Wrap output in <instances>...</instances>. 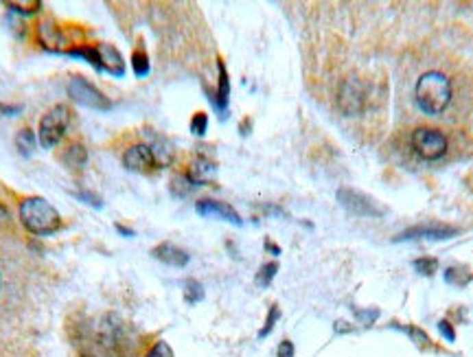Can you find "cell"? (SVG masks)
Returning a JSON list of instances; mask_svg holds the SVG:
<instances>
[{
	"label": "cell",
	"instance_id": "obj_1",
	"mask_svg": "<svg viewBox=\"0 0 473 357\" xmlns=\"http://www.w3.org/2000/svg\"><path fill=\"white\" fill-rule=\"evenodd\" d=\"M416 103L425 114L438 116L445 112L449 101H452V82L441 71H430L419 77L414 88Z\"/></svg>",
	"mask_w": 473,
	"mask_h": 357
},
{
	"label": "cell",
	"instance_id": "obj_2",
	"mask_svg": "<svg viewBox=\"0 0 473 357\" xmlns=\"http://www.w3.org/2000/svg\"><path fill=\"white\" fill-rule=\"evenodd\" d=\"M20 221L29 232L40 237H47L62 228V217L51 202L44 197H27L20 204Z\"/></svg>",
	"mask_w": 473,
	"mask_h": 357
},
{
	"label": "cell",
	"instance_id": "obj_3",
	"mask_svg": "<svg viewBox=\"0 0 473 357\" xmlns=\"http://www.w3.org/2000/svg\"><path fill=\"white\" fill-rule=\"evenodd\" d=\"M69 123H71V110L64 103L51 108L47 114L40 121V145L44 149H53L55 145H60L62 138L69 132Z\"/></svg>",
	"mask_w": 473,
	"mask_h": 357
},
{
	"label": "cell",
	"instance_id": "obj_4",
	"mask_svg": "<svg viewBox=\"0 0 473 357\" xmlns=\"http://www.w3.org/2000/svg\"><path fill=\"white\" fill-rule=\"evenodd\" d=\"M410 143L423 160H438L447 151V136L436 127H416Z\"/></svg>",
	"mask_w": 473,
	"mask_h": 357
},
{
	"label": "cell",
	"instance_id": "obj_5",
	"mask_svg": "<svg viewBox=\"0 0 473 357\" xmlns=\"http://www.w3.org/2000/svg\"><path fill=\"white\" fill-rule=\"evenodd\" d=\"M69 95L73 101H77L79 106L90 108V110H99V112H108L112 110V101L99 90L97 86H93L84 77H73L69 82Z\"/></svg>",
	"mask_w": 473,
	"mask_h": 357
},
{
	"label": "cell",
	"instance_id": "obj_6",
	"mask_svg": "<svg viewBox=\"0 0 473 357\" xmlns=\"http://www.w3.org/2000/svg\"><path fill=\"white\" fill-rule=\"evenodd\" d=\"M337 199H340L348 213L359 217H381L386 213V208H381L373 197H368L362 191H355V188H340Z\"/></svg>",
	"mask_w": 473,
	"mask_h": 357
},
{
	"label": "cell",
	"instance_id": "obj_7",
	"mask_svg": "<svg viewBox=\"0 0 473 357\" xmlns=\"http://www.w3.org/2000/svg\"><path fill=\"white\" fill-rule=\"evenodd\" d=\"M337 103H340V110L348 116H355L364 110L366 106V86L357 79V77H351L342 84L340 97H337Z\"/></svg>",
	"mask_w": 473,
	"mask_h": 357
},
{
	"label": "cell",
	"instance_id": "obj_8",
	"mask_svg": "<svg viewBox=\"0 0 473 357\" xmlns=\"http://www.w3.org/2000/svg\"><path fill=\"white\" fill-rule=\"evenodd\" d=\"M458 235V228L445 226V224H423V226H412L403 230L394 241H410V239H452Z\"/></svg>",
	"mask_w": 473,
	"mask_h": 357
},
{
	"label": "cell",
	"instance_id": "obj_9",
	"mask_svg": "<svg viewBox=\"0 0 473 357\" xmlns=\"http://www.w3.org/2000/svg\"><path fill=\"white\" fill-rule=\"evenodd\" d=\"M123 164L128 167L130 171H149L156 167L154 160V153L147 147V143H138V145H132V147L123 153Z\"/></svg>",
	"mask_w": 473,
	"mask_h": 357
},
{
	"label": "cell",
	"instance_id": "obj_10",
	"mask_svg": "<svg viewBox=\"0 0 473 357\" xmlns=\"http://www.w3.org/2000/svg\"><path fill=\"white\" fill-rule=\"evenodd\" d=\"M195 208L202 217H219L223 221H230V224H234V226L243 224L239 213H236V210L226 202H217V199H202V202H197Z\"/></svg>",
	"mask_w": 473,
	"mask_h": 357
},
{
	"label": "cell",
	"instance_id": "obj_11",
	"mask_svg": "<svg viewBox=\"0 0 473 357\" xmlns=\"http://www.w3.org/2000/svg\"><path fill=\"white\" fill-rule=\"evenodd\" d=\"M99 55H101V71H108L110 75H114V77L125 75V64H123L121 53L112 47V44H101Z\"/></svg>",
	"mask_w": 473,
	"mask_h": 357
},
{
	"label": "cell",
	"instance_id": "obj_12",
	"mask_svg": "<svg viewBox=\"0 0 473 357\" xmlns=\"http://www.w3.org/2000/svg\"><path fill=\"white\" fill-rule=\"evenodd\" d=\"M151 254L156 256L158 261H162L167 265H173V267H184L189 263V254L182 250V248H178V245L173 243H160V245H156V248L151 250Z\"/></svg>",
	"mask_w": 473,
	"mask_h": 357
},
{
	"label": "cell",
	"instance_id": "obj_13",
	"mask_svg": "<svg viewBox=\"0 0 473 357\" xmlns=\"http://www.w3.org/2000/svg\"><path fill=\"white\" fill-rule=\"evenodd\" d=\"M215 164H213L210 160L206 158H195L193 164H191V169H189V180L193 182V184H208L210 180H215Z\"/></svg>",
	"mask_w": 473,
	"mask_h": 357
},
{
	"label": "cell",
	"instance_id": "obj_14",
	"mask_svg": "<svg viewBox=\"0 0 473 357\" xmlns=\"http://www.w3.org/2000/svg\"><path fill=\"white\" fill-rule=\"evenodd\" d=\"M147 147H149L151 153H154L156 164L167 167L169 162L173 160V147H171V143H169L165 136H160V134H151V140L147 143Z\"/></svg>",
	"mask_w": 473,
	"mask_h": 357
},
{
	"label": "cell",
	"instance_id": "obj_15",
	"mask_svg": "<svg viewBox=\"0 0 473 357\" xmlns=\"http://www.w3.org/2000/svg\"><path fill=\"white\" fill-rule=\"evenodd\" d=\"M228 97H230V82H228V73L223 69V64L219 62V88H217V97L213 99V103H215L221 112L228 108Z\"/></svg>",
	"mask_w": 473,
	"mask_h": 357
},
{
	"label": "cell",
	"instance_id": "obj_16",
	"mask_svg": "<svg viewBox=\"0 0 473 357\" xmlns=\"http://www.w3.org/2000/svg\"><path fill=\"white\" fill-rule=\"evenodd\" d=\"M38 33H40V42H42L44 49L58 51V44H62V36H60V31L51 25V22H42Z\"/></svg>",
	"mask_w": 473,
	"mask_h": 357
},
{
	"label": "cell",
	"instance_id": "obj_17",
	"mask_svg": "<svg viewBox=\"0 0 473 357\" xmlns=\"http://www.w3.org/2000/svg\"><path fill=\"white\" fill-rule=\"evenodd\" d=\"M66 164L71 167V169H82V167L86 164L88 160V151L82 143H73L69 149H66V156H64Z\"/></svg>",
	"mask_w": 473,
	"mask_h": 357
},
{
	"label": "cell",
	"instance_id": "obj_18",
	"mask_svg": "<svg viewBox=\"0 0 473 357\" xmlns=\"http://www.w3.org/2000/svg\"><path fill=\"white\" fill-rule=\"evenodd\" d=\"M473 274L467 270V267H449V270L445 272V281L449 285H456V287H465L471 283Z\"/></svg>",
	"mask_w": 473,
	"mask_h": 357
},
{
	"label": "cell",
	"instance_id": "obj_19",
	"mask_svg": "<svg viewBox=\"0 0 473 357\" xmlns=\"http://www.w3.org/2000/svg\"><path fill=\"white\" fill-rule=\"evenodd\" d=\"M16 145H18V149H20L22 156H31L33 149H36V134H33L29 127L20 130L18 136H16Z\"/></svg>",
	"mask_w": 473,
	"mask_h": 357
},
{
	"label": "cell",
	"instance_id": "obj_20",
	"mask_svg": "<svg viewBox=\"0 0 473 357\" xmlns=\"http://www.w3.org/2000/svg\"><path fill=\"white\" fill-rule=\"evenodd\" d=\"M202 298H204V287H202V283L193 281V278H189L184 283V300L189 305H195Z\"/></svg>",
	"mask_w": 473,
	"mask_h": 357
},
{
	"label": "cell",
	"instance_id": "obj_21",
	"mask_svg": "<svg viewBox=\"0 0 473 357\" xmlns=\"http://www.w3.org/2000/svg\"><path fill=\"white\" fill-rule=\"evenodd\" d=\"M132 69L136 73V77H147L149 75V60L143 51H136L132 55Z\"/></svg>",
	"mask_w": 473,
	"mask_h": 357
},
{
	"label": "cell",
	"instance_id": "obj_22",
	"mask_svg": "<svg viewBox=\"0 0 473 357\" xmlns=\"http://www.w3.org/2000/svg\"><path fill=\"white\" fill-rule=\"evenodd\" d=\"M276 272H278V265L276 263H265L261 270H258V274H256V285L258 287H267L269 283H272V278L276 276Z\"/></svg>",
	"mask_w": 473,
	"mask_h": 357
},
{
	"label": "cell",
	"instance_id": "obj_23",
	"mask_svg": "<svg viewBox=\"0 0 473 357\" xmlns=\"http://www.w3.org/2000/svg\"><path fill=\"white\" fill-rule=\"evenodd\" d=\"M414 270L419 272V274L432 276L434 272H438V261H436V259H427V256H423V259H416V261H414Z\"/></svg>",
	"mask_w": 473,
	"mask_h": 357
},
{
	"label": "cell",
	"instance_id": "obj_24",
	"mask_svg": "<svg viewBox=\"0 0 473 357\" xmlns=\"http://www.w3.org/2000/svg\"><path fill=\"white\" fill-rule=\"evenodd\" d=\"M206 127H208V116L204 112H197L193 116V121H191V132H193L195 136H204Z\"/></svg>",
	"mask_w": 473,
	"mask_h": 357
},
{
	"label": "cell",
	"instance_id": "obj_25",
	"mask_svg": "<svg viewBox=\"0 0 473 357\" xmlns=\"http://www.w3.org/2000/svg\"><path fill=\"white\" fill-rule=\"evenodd\" d=\"M280 318V309L274 305L272 309H269V314H267V320H265V327L258 331V338H265V336H269V331L274 329V322Z\"/></svg>",
	"mask_w": 473,
	"mask_h": 357
},
{
	"label": "cell",
	"instance_id": "obj_26",
	"mask_svg": "<svg viewBox=\"0 0 473 357\" xmlns=\"http://www.w3.org/2000/svg\"><path fill=\"white\" fill-rule=\"evenodd\" d=\"M189 184H193V182H191L186 175H180V177H175V180H173L171 188H173V193H175V195L184 197V195L191 191V186H189Z\"/></svg>",
	"mask_w": 473,
	"mask_h": 357
},
{
	"label": "cell",
	"instance_id": "obj_27",
	"mask_svg": "<svg viewBox=\"0 0 473 357\" xmlns=\"http://www.w3.org/2000/svg\"><path fill=\"white\" fill-rule=\"evenodd\" d=\"M147 357H173V351L167 342H156L154 347L149 349Z\"/></svg>",
	"mask_w": 473,
	"mask_h": 357
},
{
	"label": "cell",
	"instance_id": "obj_28",
	"mask_svg": "<svg viewBox=\"0 0 473 357\" xmlns=\"http://www.w3.org/2000/svg\"><path fill=\"white\" fill-rule=\"evenodd\" d=\"M9 7L14 11H20V14H36V11L42 7L40 3H9Z\"/></svg>",
	"mask_w": 473,
	"mask_h": 357
},
{
	"label": "cell",
	"instance_id": "obj_29",
	"mask_svg": "<svg viewBox=\"0 0 473 357\" xmlns=\"http://www.w3.org/2000/svg\"><path fill=\"white\" fill-rule=\"evenodd\" d=\"M438 331H441V336H443L447 342H454V340H456V331H454V327H452V322L441 320V322H438Z\"/></svg>",
	"mask_w": 473,
	"mask_h": 357
},
{
	"label": "cell",
	"instance_id": "obj_30",
	"mask_svg": "<svg viewBox=\"0 0 473 357\" xmlns=\"http://www.w3.org/2000/svg\"><path fill=\"white\" fill-rule=\"evenodd\" d=\"M294 353H296L294 351V344H291L289 340H283V342L278 344V353H276L278 357H294Z\"/></svg>",
	"mask_w": 473,
	"mask_h": 357
},
{
	"label": "cell",
	"instance_id": "obj_31",
	"mask_svg": "<svg viewBox=\"0 0 473 357\" xmlns=\"http://www.w3.org/2000/svg\"><path fill=\"white\" fill-rule=\"evenodd\" d=\"M408 333H410L412 340H414L416 344H421V347H427V344H430V338H427L423 331H419V329L412 327V329H408Z\"/></svg>",
	"mask_w": 473,
	"mask_h": 357
},
{
	"label": "cell",
	"instance_id": "obj_32",
	"mask_svg": "<svg viewBox=\"0 0 473 357\" xmlns=\"http://www.w3.org/2000/svg\"><path fill=\"white\" fill-rule=\"evenodd\" d=\"M79 199H84V202H88L90 206H95V208H101V199L97 197V195H93V193H88V191H84V193H75Z\"/></svg>",
	"mask_w": 473,
	"mask_h": 357
},
{
	"label": "cell",
	"instance_id": "obj_33",
	"mask_svg": "<svg viewBox=\"0 0 473 357\" xmlns=\"http://www.w3.org/2000/svg\"><path fill=\"white\" fill-rule=\"evenodd\" d=\"M117 230L123 232L125 237H132V235H134V230H130V228H125V226H121V224H117Z\"/></svg>",
	"mask_w": 473,
	"mask_h": 357
}]
</instances>
